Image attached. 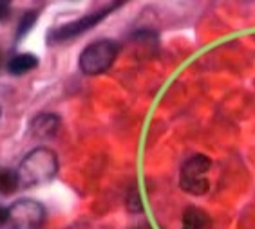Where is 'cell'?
<instances>
[{
    "label": "cell",
    "mask_w": 255,
    "mask_h": 229,
    "mask_svg": "<svg viewBox=\"0 0 255 229\" xmlns=\"http://www.w3.org/2000/svg\"><path fill=\"white\" fill-rule=\"evenodd\" d=\"M58 171V159L56 153L49 148H36L29 152L25 159L20 162L16 177L20 188H33V186L45 184L54 179Z\"/></svg>",
    "instance_id": "1"
},
{
    "label": "cell",
    "mask_w": 255,
    "mask_h": 229,
    "mask_svg": "<svg viewBox=\"0 0 255 229\" xmlns=\"http://www.w3.org/2000/svg\"><path fill=\"white\" fill-rule=\"evenodd\" d=\"M116 54H118V45L114 44L113 40H98V42L87 45L84 53L80 54V71L87 76L105 73L114 64Z\"/></svg>",
    "instance_id": "2"
},
{
    "label": "cell",
    "mask_w": 255,
    "mask_h": 229,
    "mask_svg": "<svg viewBox=\"0 0 255 229\" xmlns=\"http://www.w3.org/2000/svg\"><path fill=\"white\" fill-rule=\"evenodd\" d=\"M212 161L203 153L188 157L181 166V177H179V184L183 191H187L190 195H205L208 188H210V180L206 173L210 171Z\"/></svg>",
    "instance_id": "3"
},
{
    "label": "cell",
    "mask_w": 255,
    "mask_h": 229,
    "mask_svg": "<svg viewBox=\"0 0 255 229\" xmlns=\"http://www.w3.org/2000/svg\"><path fill=\"white\" fill-rule=\"evenodd\" d=\"M45 220L44 206L34 200H16L9 208L11 229H42Z\"/></svg>",
    "instance_id": "4"
},
{
    "label": "cell",
    "mask_w": 255,
    "mask_h": 229,
    "mask_svg": "<svg viewBox=\"0 0 255 229\" xmlns=\"http://www.w3.org/2000/svg\"><path fill=\"white\" fill-rule=\"evenodd\" d=\"M118 4L111 5V7H105V9H102V11H96V13H93V15H87V16H84V18L76 20V22H71V24L62 25V27H58V29L51 34V40H53V42H64V40L74 38V36L85 33L87 29L94 27L98 22H102V20L105 18V16H107Z\"/></svg>",
    "instance_id": "5"
},
{
    "label": "cell",
    "mask_w": 255,
    "mask_h": 229,
    "mask_svg": "<svg viewBox=\"0 0 255 229\" xmlns=\"http://www.w3.org/2000/svg\"><path fill=\"white\" fill-rule=\"evenodd\" d=\"M58 125L60 121L56 116H53V114H42V116H38L33 121L31 130H33V134L36 137H51L56 134Z\"/></svg>",
    "instance_id": "6"
},
{
    "label": "cell",
    "mask_w": 255,
    "mask_h": 229,
    "mask_svg": "<svg viewBox=\"0 0 255 229\" xmlns=\"http://www.w3.org/2000/svg\"><path fill=\"white\" fill-rule=\"evenodd\" d=\"M38 67V58L34 54L24 53V54H16L15 58H11V62L7 64V71L11 74H25L33 71V69Z\"/></svg>",
    "instance_id": "7"
},
{
    "label": "cell",
    "mask_w": 255,
    "mask_h": 229,
    "mask_svg": "<svg viewBox=\"0 0 255 229\" xmlns=\"http://www.w3.org/2000/svg\"><path fill=\"white\" fill-rule=\"evenodd\" d=\"M210 224V220H208V215L205 213L203 210L199 208H188L183 215V226L181 229H206Z\"/></svg>",
    "instance_id": "8"
},
{
    "label": "cell",
    "mask_w": 255,
    "mask_h": 229,
    "mask_svg": "<svg viewBox=\"0 0 255 229\" xmlns=\"http://www.w3.org/2000/svg\"><path fill=\"white\" fill-rule=\"evenodd\" d=\"M16 188H20L16 171H11V170L0 171V193L2 195H11Z\"/></svg>",
    "instance_id": "9"
},
{
    "label": "cell",
    "mask_w": 255,
    "mask_h": 229,
    "mask_svg": "<svg viewBox=\"0 0 255 229\" xmlns=\"http://www.w3.org/2000/svg\"><path fill=\"white\" fill-rule=\"evenodd\" d=\"M36 18H38V13H34V11H29L27 15H24V18L20 20V25H18V36L27 33L33 27L34 22H36Z\"/></svg>",
    "instance_id": "10"
},
{
    "label": "cell",
    "mask_w": 255,
    "mask_h": 229,
    "mask_svg": "<svg viewBox=\"0 0 255 229\" xmlns=\"http://www.w3.org/2000/svg\"><path fill=\"white\" fill-rule=\"evenodd\" d=\"M9 7H11V0H0V20L9 13Z\"/></svg>",
    "instance_id": "11"
},
{
    "label": "cell",
    "mask_w": 255,
    "mask_h": 229,
    "mask_svg": "<svg viewBox=\"0 0 255 229\" xmlns=\"http://www.w3.org/2000/svg\"><path fill=\"white\" fill-rule=\"evenodd\" d=\"M5 222H9V210L0 206V226H4Z\"/></svg>",
    "instance_id": "12"
}]
</instances>
